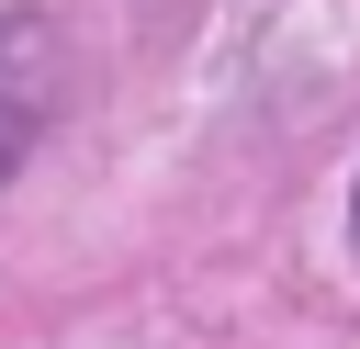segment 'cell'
I'll return each instance as SVG.
<instances>
[{"instance_id":"1","label":"cell","mask_w":360,"mask_h":349,"mask_svg":"<svg viewBox=\"0 0 360 349\" xmlns=\"http://www.w3.org/2000/svg\"><path fill=\"white\" fill-rule=\"evenodd\" d=\"M22 135H34V113H22V101H0V180H11V158H22Z\"/></svg>"},{"instance_id":"2","label":"cell","mask_w":360,"mask_h":349,"mask_svg":"<svg viewBox=\"0 0 360 349\" xmlns=\"http://www.w3.org/2000/svg\"><path fill=\"white\" fill-rule=\"evenodd\" d=\"M349 225H360V191H349Z\"/></svg>"}]
</instances>
